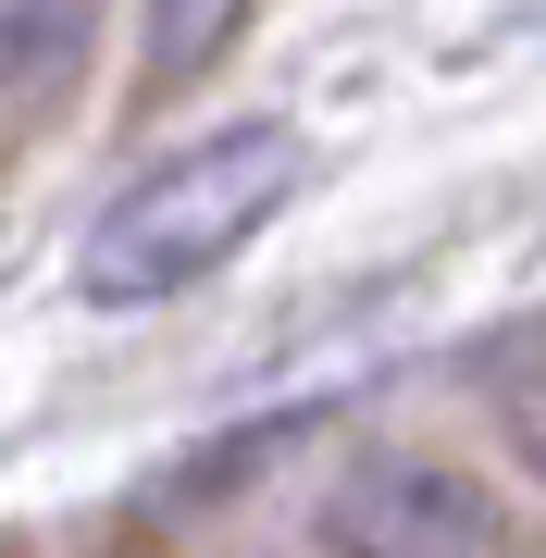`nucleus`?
Wrapping results in <instances>:
<instances>
[{
    "label": "nucleus",
    "instance_id": "1",
    "mask_svg": "<svg viewBox=\"0 0 546 558\" xmlns=\"http://www.w3.org/2000/svg\"><path fill=\"white\" fill-rule=\"evenodd\" d=\"M286 186H299V137H286V124H211V137H186L174 161H149V174L87 223L75 299H87V311L186 299L199 274H223V260L274 223Z\"/></svg>",
    "mask_w": 546,
    "mask_h": 558
},
{
    "label": "nucleus",
    "instance_id": "2",
    "mask_svg": "<svg viewBox=\"0 0 546 558\" xmlns=\"http://www.w3.org/2000/svg\"><path fill=\"white\" fill-rule=\"evenodd\" d=\"M336 546L348 558H497V509L435 459H373L336 484Z\"/></svg>",
    "mask_w": 546,
    "mask_h": 558
},
{
    "label": "nucleus",
    "instance_id": "3",
    "mask_svg": "<svg viewBox=\"0 0 546 558\" xmlns=\"http://www.w3.org/2000/svg\"><path fill=\"white\" fill-rule=\"evenodd\" d=\"M100 38V0H0V75H13V112H38L62 75Z\"/></svg>",
    "mask_w": 546,
    "mask_h": 558
},
{
    "label": "nucleus",
    "instance_id": "4",
    "mask_svg": "<svg viewBox=\"0 0 546 558\" xmlns=\"http://www.w3.org/2000/svg\"><path fill=\"white\" fill-rule=\"evenodd\" d=\"M262 13V0H149V87H186V75H211L223 38Z\"/></svg>",
    "mask_w": 546,
    "mask_h": 558
},
{
    "label": "nucleus",
    "instance_id": "5",
    "mask_svg": "<svg viewBox=\"0 0 546 558\" xmlns=\"http://www.w3.org/2000/svg\"><path fill=\"white\" fill-rule=\"evenodd\" d=\"M509 422H522V459H534V472H546V385H534V398L509 410Z\"/></svg>",
    "mask_w": 546,
    "mask_h": 558
}]
</instances>
